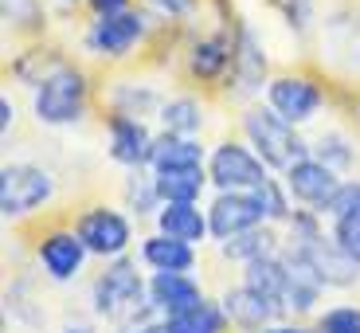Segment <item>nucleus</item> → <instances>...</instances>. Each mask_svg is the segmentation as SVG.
I'll return each mask as SVG.
<instances>
[{
  "label": "nucleus",
  "instance_id": "10",
  "mask_svg": "<svg viewBox=\"0 0 360 333\" xmlns=\"http://www.w3.org/2000/svg\"><path fill=\"white\" fill-rule=\"evenodd\" d=\"M106 130V157L122 169H149V153H153V126L145 118H129V114H114L110 110L102 118Z\"/></svg>",
  "mask_w": 360,
  "mask_h": 333
},
{
  "label": "nucleus",
  "instance_id": "40",
  "mask_svg": "<svg viewBox=\"0 0 360 333\" xmlns=\"http://www.w3.org/2000/svg\"><path fill=\"white\" fill-rule=\"evenodd\" d=\"M114 333H169V329H165V322L157 318V322H149V325H137V329H114Z\"/></svg>",
  "mask_w": 360,
  "mask_h": 333
},
{
  "label": "nucleus",
  "instance_id": "31",
  "mask_svg": "<svg viewBox=\"0 0 360 333\" xmlns=\"http://www.w3.org/2000/svg\"><path fill=\"white\" fill-rule=\"evenodd\" d=\"M321 235H329V227H325V216L317 212V208H294V216L282 224V239H286V247H302V244H317Z\"/></svg>",
  "mask_w": 360,
  "mask_h": 333
},
{
  "label": "nucleus",
  "instance_id": "3",
  "mask_svg": "<svg viewBox=\"0 0 360 333\" xmlns=\"http://www.w3.org/2000/svg\"><path fill=\"white\" fill-rule=\"evenodd\" d=\"M90 110V75L86 67L71 63L55 67L39 87H32V118L47 130H71L79 126Z\"/></svg>",
  "mask_w": 360,
  "mask_h": 333
},
{
  "label": "nucleus",
  "instance_id": "25",
  "mask_svg": "<svg viewBox=\"0 0 360 333\" xmlns=\"http://www.w3.org/2000/svg\"><path fill=\"white\" fill-rule=\"evenodd\" d=\"M153 177L165 204H204V192L212 189L204 169H172V172H153Z\"/></svg>",
  "mask_w": 360,
  "mask_h": 333
},
{
  "label": "nucleus",
  "instance_id": "38",
  "mask_svg": "<svg viewBox=\"0 0 360 333\" xmlns=\"http://www.w3.org/2000/svg\"><path fill=\"white\" fill-rule=\"evenodd\" d=\"M262 333H317V325L302 322V318H282V322L266 325V329H262Z\"/></svg>",
  "mask_w": 360,
  "mask_h": 333
},
{
  "label": "nucleus",
  "instance_id": "9",
  "mask_svg": "<svg viewBox=\"0 0 360 333\" xmlns=\"http://www.w3.org/2000/svg\"><path fill=\"white\" fill-rule=\"evenodd\" d=\"M262 102H266L270 110H278V114L286 118V122H294V126H309V122L325 110V87L314 75L282 71V75H270L266 90H262Z\"/></svg>",
  "mask_w": 360,
  "mask_h": 333
},
{
  "label": "nucleus",
  "instance_id": "21",
  "mask_svg": "<svg viewBox=\"0 0 360 333\" xmlns=\"http://www.w3.org/2000/svg\"><path fill=\"white\" fill-rule=\"evenodd\" d=\"M216 247H219V255H224L227 263L247 267V263H259V259L278 255L282 247H286V239H282V227L259 224V227H247V232L231 235V239H224V244H216Z\"/></svg>",
  "mask_w": 360,
  "mask_h": 333
},
{
  "label": "nucleus",
  "instance_id": "35",
  "mask_svg": "<svg viewBox=\"0 0 360 333\" xmlns=\"http://www.w3.org/2000/svg\"><path fill=\"white\" fill-rule=\"evenodd\" d=\"M349 212H360V177H345L341 189L333 192V200L325 204L321 216L333 220V216H349Z\"/></svg>",
  "mask_w": 360,
  "mask_h": 333
},
{
  "label": "nucleus",
  "instance_id": "14",
  "mask_svg": "<svg viewBox=\"0 0 360 333\" xmlns=\"http://www.w3.org/2000/svg\"><path fill=\"white\" fill-rule=\"evenodd\" d=\"M282 180H286V189H290V196H294V204L325 212V204L333 200V192L341 189L345 177L309 153V157H302V161L290 165V169L282 172Z\"/></svg>",
  "mask_w": 360,
  "mask_h": 333
},
{
  "label": "nucleus",
  "instance_id": "22",
  "mask_svg": "<svg viewBox=\"0 0 360 333\" xmlns=\"http://www.w3.org/2000/svg\"><path fill=\"white\" fill-rule=\"evenodd\" d=\"M169 99V94H161V90L153 87V82H137V79H122L110 87L106 94V106L114 110V114H129V118H157L161 114V102Z\"/></svg>",
  "mask_w": 360,
  "mask_h": 333
},
{
  "label": "nucleus",
  "instance_id": "20",
  "mask_svg": "<svg viewBox=\"0 0 360 333\" xmlns=\"http://www.w3.org/2000/svg\"><path fill=\"white\" fill-rule=\"evenodd\" d=\"M153 227L172 239H184L192 247L212 244V227H207V208L204 204H161L153 216Z\"/></svg>",
  "mask_w": 360,
  "mask_h": 333
},
{
  "label": "nucleus",
  "instance_id": "4",
  "mask_svg": "<svg viewBox=\"0 0 360 333\" xmlns=\"http://www.w3.org/2000/svg\"><path fill=\"white\" fill-rule=\"evenodd\" d=\"M153 20L157 16L149 8H126V12H114V16H94L86 24V32H82V47L94 59L122 63V59H129L149 39Z\"/></svg>",
  "mask_w": 360,
  "mask_h": 333
},
{
  "label": "nucleus",
  "instance_id": "5",
  "mask_svg": "<svg viewBox=\"0 0 360 333\" xmlns=\"http://www.w3.org/2000/svg\"><path fill=\"white\" fill-rule=\"evenodd\" d=\"M55 172L36 161H8L0 169V216L8 224L44 212L55 200Z\"/></svg>",
  "mask_w": 360,
  "mask_h": 333
},
{
  "label": "nucleus",
  "instance_id": "39",
  "mask_svg": "<svg viewBox=\"0 0 360 333\" xmlns=\"http://www.w3.org/2000/svg\"><path fill=\"white\" fill-rule=\"evenodd\" d=\"M12 126H16V102H12L8 94H0V134L8 137Z\"/></svg>",
  "mask_w": 360,
  "mask_h": 333
},
{
  "label": "nucleus",
  "instance_id": "11",
  "mask_svg": "<svg viewBox=\"0 0 360 333\" xmlns=\"http://www.w3.org/2000/svg\"><path fill=\"white\" fill-rule=\"evenodd\" d=\"M235 63V39L227 32H212V36L192 39V47L184 51V71L200 87H227Z\"/></svg>",
  "mask_w": 360,
  "mask_h": 333
},
{
  "label": "nucleus",
  "instance_id": "27",
  "mask_svg": "<svg viewBox=\"0 0 360 333\" xmlns=\"http://www.w3.org/2000/svg\"><path fill=\"white\" fill-rule=\"evenodd\" d=\"M239 282H247L251 290H259V294L282 302V298H286V287H290V267H286V259H282V251H278V255H270V259L247 263L243 279H239ZM282 306H286V302H282ZM286 314H290V310H286Z\"/></svg>",
  "mask_w": 360,
  "mask_h": 333
},
{
  "label": "nucleus",
  "instance_id": "8",
  "mask_svg": "<svg viewBox=\"0 0 360 333\" xmlns=\"http://www.w3.org/2000/svg\"><path fill=\"white\" fill-rule=\"evenodd\" d=\"M32 255H36V267L44 270V279L51 282H75L82 279V270H86V244L79 239L75 224H59V227H44L36 235V244H32Z\"/></svg>",
  "mask_w": 360,
  "mask_h": 333
},
{
  "label": "nucleus",
  "instance_id": "28",
  "mask_svg": "<svg viewBox=\"0 0 360 333\" xmlns=\"http://www.w3.org/2000/svg\"><path fill=\"white\" fill-rule=\"evenodd\" d=\"M309 153H314L317 161H325L329 169H337L341 177H349V172L356 169V142H352L345 130H325L321 137L309 142Z\"/></svg>",
  "mask_w": 360,
  "mask_h": 333
},
{
  "label": "nucleus",
  "instance_id": "7",
  "mask_svg": "<svg viewBox=\"0 0 360 333\" xmlns=\"http://www.w3.org/2000/svg\"><path fill=\"white\" fill-rule=\"evenodd\" d=\"M207 180L216 192H251L259 189L262 180H270V165L255 153L247 142H235V137H224L207 149V165H204Z\"/></svg>",
  "mask_w": 360,
  "mask_h": 333
},
{
  "label": "nucleus",
  "instance_id": "13",
  "mask_svg": "<svg viewBox=\"0 0 360 333\" xmlns=\"http://www.w3.org/2000/svg\"><path fill=\"white\" fill-rule=\"evenodd\" d=\"M286 251H294L297 259L306 263L317 279H321L325 290H352V287H360V263L349 259V255H345L329 235H321L317 244L286 247Z\"/></svg>",
  "mask_w": 360,
  "mask_h": 333
},
{
  "label": "nucleus",
  "instance_id": "29",
  "mask_svg": "<svg viewBox=\"0 0 360 333\" xmlns=\"http://www.w3.org/2000/svg\"><path fill=\"white\" fill-rule=\"evenodd\" d=\"M251 196H255V204H259V212H262V220L266 224H274V227H282L290 216H294V196H290V189H286V180L274 172L270 180H262L259 189H251Z\"/></svg>",
  "mask_w": 360,
  "mask_h": 333
},
{
  "label": "nucleus",
  "instance_id": "41",
  "mask_svg": "<svg viewBox=\"0 0 360 333\" xmlns=\"http://www.w3.org/2000/svg\"><path fill=\"white\" fill-rule=\"evenodd\" d=\"M55 333H98V329H94L90 322H67L63 329H55Z\"/></svg>",
  "mask_w": 360,
  "mask_h": 333
},
{
  "label": "nucleus",
  "instance_id": "16",
  "mask_svg": "<svg viewBox=\"0 0 360 333\" xmlns=\"http://www.w3.org/2000/svg\"><path fill=\"white\" fill-rule=\"evenodd\" d=\"M204 287L192 270H149V302H153L157 318H176L184 310L204 302Z\"/></svg>",
  "mask_w": 360,
  "mask_h": 333
},
{
  "label": "nucleus",
  "instance_id": "15",
  "mask_svg": "<svg viewBox=\"0 0 360 333\" xmlns=\"http://www.w3.org/2000/svg\"><path fill=\"white\" fill-rule=\"evenodd\" d=\"M219 302H224L227 318H231V329H239V333H262L266 325L290 318L282 302H274V298L251 290L247 282H239V287H227L224 294H219Z\"/></svg>",
  "mask_w": 360,
  "mask_h": 333
},
{
  "label": "nucleus",
  "instance_id": "17",
  "mask_svg": "<svg viewBox=\"0 0 360 333\" xmlns=\"http://www.w3.org/2000/svg\"><path fill=\"white\" fill-rule=\"evenodd\" d=\"M204 208H207V227H212V244H224V239H231V235L247 232V227L266 224L251 192H216V196L207 200Z\"/></svg>",
  "mask_w": 360,
  "mask_h": 333
},
{
  "label": "nucleus",
  "instance_id": "12",
  "mask_svg": "<svg viewBox=\"0 0 360 333\" xmlns=\"http://www.w3.org/2000/svg\"><path fill=\"white\" fill-rule=\"evenodd\" d=\"M266 82H270L266 55H262V47H259V39H255L251 27H239V36H235L231 79H227V94H231L235 102H255V99H262Z\"/></svg>",
  "mask_w": 360,
  "mask_h": 333
},
{
  "label": "nucleus",
  "instance_id": "23",
  "mask_svg": "<svg viewBox=\"0 0 360 333\" xmlns=\"http://www.w3.org/2000/svg\"><path fill=\"white\" fill-rule=\"evenodd\" d=\"M157 126L165 134H184V137H200L207 126L204 102L196 94H169L161 102V114H157Z\"/></svg>",
  "mask_w": 360,
  "mask_h": 333
},
{
  "label": "nucleus",
  "instance_id": "37",
  "mask_svg": "<svg viewBox=\"0 0 360 333\" xmlns=\"http://www.w3.org/2000/svg\"><path fill=\"white\" fill-rule=\"evenodd\" d=\"M90 16H114V12H126L134 8V0H86Z\"/></svg>",
  "mask_w": 360,
  "mask_h": 333
},
{
  "label": "nucleus",
  "instance_id": "19",
  "mask_svg": "<svg viewBox=\"0 0 360 333\" xmlns=\"http://www.w3.org/2000/svg\"><path fill=\"white\" fill-rule=\"evenodd\" d=\"M207 165V145L200 137L184 134H165L157 130L153 153H149V169L153 172H172V169H204Z\"/></svg>",
  "mask_w": 360,
  "mask_h": 333
},
{
  "label": "nucleus",
  "instance_id": "32",
  "mask_svg": "<svg viewBox=\"0 0 360 333\" xmlns=\"http://www.w3.org/2000/svg\"><path fill=\"white\" fill-rule=\"evenodd\" d=\"M4 24L12 32H24V36L44 32V24H47L44 0H4Z\"/></svg>",
  "mask_w": 360,
  "mask_h": 333
},
{
  "label": "nucleus",
  "instance_id": "30",
  "mask_svg": "<svg viewBox=\"0 0 360 333\" xmlns=\"http://www.w3.org/2000/svg\"><path fill=\"white\" fill-rule=\"evenodd\" d=\"M67 59L63 55H55L51 47H32V51H20V59L12 63V75H16L24 87H39L55 67H63Z\"/></svg>",
  "mask_w": 360,
  "mask_h": 333
},
{
  "label": "nucleus",
  "instance_id": "26",
  "mask_svg": "<svg viewBox=\"0 0 360 333\" xmlns=\"http://www.w3.org/2000/svg\"><path fill=\"white\" fill-rule=\"evenodd\" d=\"M169 333H231V318H227L219 298H204L200 306L184 310L176 318H165Z\"/></svg>",
  "mask_w": 360,
  "mask_h": 333
},
{
  "label": "nucleus",
  "instance_id": "1",
  "mask_svg": "<svg viewBox=\"0 0 360 333\" xmlns=\"http://www.w3.org/2000/svg\"><path fill=\"white\" fill-rule=\"evenodd\" d=\"M137 263L141 259L122 255V259L102 263V270L90 279V310L114 329H137V325L157 322V310L149 302V275Z\"/></svg>",
  "mask_w": 360,
  "mask_h": 333
},
{
  "label": "nucleus",
  "instance_id": "2",
  "mask_svg": "<svg viewBox=\"0 0 360 333\" xmlns=\"http://www.w3.org/2000/svg\"><path fill=\"white\" fill-rule=\"evenodd\" d=\"M239 134L255 153L270 165V172H286L294 161L309 157V142L302 137V126L286 122L278 110H270L266 102H247L239 114Z\"/></svg>",
  "mask_w": 360,
  "mask_h": 333
},
{
  "label": "nucleus",
  "instance_id": "33",
  "mask_svg": "<svg viewBox=\"0 0 360 333\" xmlns=\"http://www.w3.org/2000/svg\"><path fill=\"white\" fill-rule=\"evenodd\" d=\"M317 333H360V306L356 302H337L314 318Z\"/></svg>",
  "mask_w": 360,
  "mask_h": 333
},
{
  "label": "nucleus",
  "instance_id": "34",
  "mask_svg": "<svg viewBox=\"0 0 360 333\" xmlns=\"http://www.w3.org/2000/svg\"><path fill=\"white\" fill-rule=\"evenodd\" d=\"M329 239H333L349 259L360 263V212H349V216L329 220Z\"/></svg>",
  "mask_w": 360,
  "mask_h": 333
},
{
  "label": "nucleus",
  "instance_id": "36",
  "mask_svg": "<svg viewBox=\"0 0 360 333\" xmlns=\"http://www.w3.org/2000/svg\"><path fill=\"white\" fill-rule=\"evenodd\" d=\"M141 8H149L157 20H188L200 8V0H141Z\"/></svg>",
  "mask_w": 360,
  "mask_h": 333
},
{
  "label": "nucleus",
  "instance_id": "6",
  "mask_svg": "<svg viewBox=\"0 0 360 333\" xmlns=\"http://www.w3.org/2000/svg\"><path fill=\"white\" fill-rule=\"evenodd\" d=\"M75 232H79V239L86 244L90 259H122V255H129V247H134L137 239V220L129 216V212H122V208L114 204H86L75 216Z\"/></svg>",
  "mask_w": 360,
  "mask_h": 333
},
{
  "label": "nucleus",
  "instance_id": "24",
  "mask_svg": "<svg viewBox=\"0 0 360 333\" xmlns=\"http://www.w3.org/2000/svg\"><path fill=\"white\" fill-rule=\"evenodd\" d=\"M126 184H122V208H126L129 216L141 224V220H153L161 212V192H157V177L153 169H126Z\"/></svg>",
  "mask_w": 360,
  "mask_h": 333
},
{
  "label": "nucleus",
  "instance_id": "42",
  "mask_svg": "<svg viewBox=\"0 0 360 333\" xmlns=\"http://www.w3.org/2000/svg\"><path fill=\"white\" fill-rule=\"evenodd\" d=\"M59 4H86V0H59Z\"/></svg>",
  "mask_w": 360,
  "mask_h": 333
},
{
  "label": "nucleus",
  "instance_id": "18",
  "mask_svg": "<svg viewBox=\"0 0 360 333\" xmlns=\"http://www.w3.org/2000/svg\"><path fill=\"white\" fill-rule=\"evenodd\" d=\"M137 259L145 270H196L200 267V247L172 239L165 232H149L137 244Z\"/></svg>",
  "mask_w": 360,
  "mask_h": 333
}]
</instances>
